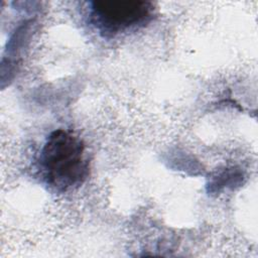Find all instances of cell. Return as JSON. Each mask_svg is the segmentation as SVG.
<instances>
[{
  "label": "cell",
  "mask_w": 258,
  "mask_h": 258,
  "mask_svg": "<svg viewBox=\"0 0 258 258\" xmlns=\"http://www.w3.org/2000/svg\"><path fill=\"white\" fill-rule=\"evenodd\" d=\"M90 23L104 37L143 27L154 15V5L144 0H95L90 3Z\"/></svg>",
  "instance_id": "obj_2"
},
{
  "label": "cell",
  "mask_w": 258,
  "mask_h": 258,
  "mask_svg": "<svg viewBox=\"0 0 258 258\" xmlns=\"http://www.w3.org/2000/svg\"><path fill=\"white\" fill-rule=\"evenodd\" d=\"M45 182L63 192L82 185L90 173V160L83 140L74 133L57 129L46 138L38 158Z\"/></svg>",
  "instance_id": "obj_1"
}]
</instances>
